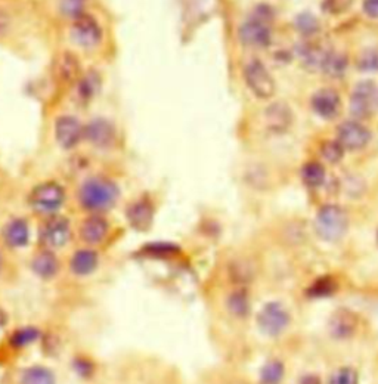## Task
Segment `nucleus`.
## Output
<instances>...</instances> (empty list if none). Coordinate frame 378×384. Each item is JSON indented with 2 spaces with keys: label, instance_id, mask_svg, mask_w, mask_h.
<instances>
[{
  "label": "nucleus",
  "instance_id": "18",
  "mask_svg": "<svg viewBox=\"0 0 378 384\" xmlns=\"http://www.w3.org/2000/svg\"><path fill=\"white\" fill-rule=\"evenodd\" d=\"M2 240L11 248H22L30 241L29 222L22 218L11 219L2 228Z\"/></svg>",
  "mask_w": 378,
  "mask_h": 384
},
{
  "label": "nucleus",
  "instance_id": "28",
  "mask_svg": "<svg viewBox=\"0 0 378 384\" xmlns=\"http://www.w3.org/2000/svg\"><path fill=\"white\" fill-rule=\"evenodd\" d=\"M19 384H56V378L52 370L41 365H34L22 371Z\"/></svg>",
  "mask_w": 378,
  "mask_h": 384
},
{
  "label": "nucleus",
  "instance_id": "3",
  "mask_svg": "<svg viewBox=\"0 0 378 384\" xmlns=\"http://www.w3.org/2000/svg\"><path fill=\"white\" fill-rule=\"evenodd\" d=\"M274 18L272 9L260 5L257 6L252 15L239 26L238 37L241 44L253 49H264L271 45L272 41V29L271 21Z\"/></svg>",
  "mask_w": 378,
  "mask_h": 384
},
{
  "label": "nucleus",
  "instance_id": "5",
  "mask_svg": "<svg viewBox=\"0 0 378 384\" xmlns=\"http://www.w3.org/2000/svg\"><path fill=\"white\" fill-rule=\"evenodd\" d=\"M65 201L64 188L54 181H48L34 186L29 196L30 207L44 216H54Z\"/></svg>",
  "mask_w": 378,
  "mask_h": 384
},
{
  "label": "nucleus",
  "instance_id": "25",
  "mask_svg": "<svg viewBox=\"0 0 378 384\" xmlns=\"http://www.w3.org/2000/svg\"><path fill=\"white\" fill-rule=\"evenodd\" d=\"M59 79L66 84H76L81 77V66L76 55L65 52L58 64Z\"/></svg>",
  "mask_w": 378,
  "mask_h": 384
},
{
  "label": "nucleus",
  "instance_id": "17",
  "mask_svg": "<svg viewBox=\"0 0 378 384\" xmlns=\"http://www.w3.org/2000/svg\"><path fill=\"white\" fill-rule=\"evenodd\" d=\"M266 124L274 133H284L293 124V111L285 102H274L264 111Z\"/></svg>",
  "mask_w": 378,
  "mask_h": 384
},
{
  "label": "nucleus",
  "instance_id": "9",
  "mask_svg": "<svg viewBox=\"0 0 378 384\" xmlns=\"http://www.w3.org/2000/svg\"><path fill=\"white\" fill-rule=\"evenodd\" d=\"M71 37L80 48L92 49L101 44L102 29L96 18L84 12L83 15L73 19Z\"/></svg>",
  "mask_w": 378,
  "mask_h": 384
},
{
  "label": "nucleus",
  "instance_id": "44",
  "mask_svg": "<svg viewBox=\"0 0 378 384\" xmlns=\"http://www.w3.org/2000/svg\"><path fill=\"white\" fill-rule=\"evenodd\" d=\"M4 266V258H2V251H0V271H2Z\"/></svg>",
  "mask_w": 378,
  "mask_h": 384
},
{
  "label": "nucleus",
  "instance_id": "27",
  "mask_svg": "<svg viewBox=\"0 0 378 384\" xmlns=\"http://www.w3.org/2000/svg\"><path fill=\"white\" fill-rule=\"evenodd\" d=\"M285 378V364L281 359L266 360L259 371L260 384H281Z\"/></svg>",
  "mask_w": 378,
  "mask_h": 384
},
{
  "label": "nucleus",
  "instance_id": "40",
  "mask_svg": "<svg viewBox=\"0 0 378 384\" xmlns=\"http://www.w3.org/2000/svg\"><path fill=\"white\" fill-rule=\"evenodd\" d=\"M362 9L367 16L372 19H378V0H364Z\"/></svg>",
  "mask_w": 378,
  "mask_h": 384
},
{
  "label": "nucleus",
  "instance_id": "24",
  "mask_svg": "<svg viewBox=\"0 0 378 384\" xmlns=\"http://www.w3.org/2000/svg\"><path fill=\"white\" fill-rule=\"evenodd\" d=\"M347 69H349L347 55L334 49H329L322 62L321 71L331 79H339L346 74Z\"/></svg>",
  "mask_w": 378,
  "mask_h": 384
},
{
  "label": "nucleus",
  "instance_id": "35",
  "mask_svg": "<svg viewBox=\"0 0 378 384\" xmlns=\"http://www.w3.org/2000/svg\"><path fill=\"white\" fill-rule=\"evenodd\" d=\"M294 26L303 36H314L321 30L318 19L309 12L300 14L294 21Z\"/></svg>",
  "mask_w": 378,
  "mask_h": 384
},
{
  "label": "nucleus",
  "instance_id": "42",
  "mask_svg": "<svg viewBox=\"0 0 378 384\" xmlns=\"http://www.w3.org/2000/svg\"><path fill=\"white\" fill-rule=\"evenodd\" d=\"M299 384H322V381H321V378H319L318 375H315V374H304V375L300 378Z\"/></svg>",
  "mask_w": 378,
  "mask_h": 384
},
{
  "label": "nucleus",
  "instance_id": "39",
  "mask_svg": "<svg viewBox=\"0 0 378 384\" xmlns=\"http://www.w3.org/2000/svg\"><path fill=\"white\" fill-rule=\"evenodd\" d=\"M74 368H76L77 374H80L83 377H89V375H92V373H94V365L87 359H80V358L76 359Z\"/></svg>",
  "mask_w": 378,
  "mask_h": 384
},
{
  "label": "nucleus",
  "instance_id": "32",
  "mask_svg": "<svg viewBox=\"0 0 378 384\" xmlns=\"http://www.w3.org/2000/svg\"><path fill=\"white\" fill-rule=\"evenodd\" d=\"M40 338V331L36 327H22L11 335V345L15 349L27 348Z\"/></svg>",
  "mask_w": 378,
  "mask_h": 384
},
{
  "label": "nucleus",
  "instance_id": "33",
  "mask_svg": "<svg viewBox=\"0 0 378 384\" xmlns=\"http://www.w3.org/2000/svg\"><path fill=\"white\" fill-rule=\"evenodd\" d=\"M321 156L322 158L329 163V164H339L343 157H344V153L346 149L343 148V145L336 139V141H331V139H327L321 143Z\"/></svg>",
  "mask_w": 378,
  "mask_h": 384
},
{
  "label": "nucleus",
  "instance_id": "20",
  "mask_svg": "<svg viewBox=\"0 0 378 384\" xmlns=\"http://www.w3.org/2000/svg\"><path fill=\"white\" fill-rule=\"evenodd\" d=\"M59 266L61 263L56 258L55 251L49 248H41L31 259L33 272L39 276V278L43 280H51L54 276H56L59 272Z\"/></svg>",
  "mask_w": 378,
  "mask_h": 384
},
{
  "label": "nucleus",
  "instance_id": "29",
  "mask_svg": "<svg viewBox=\"0 0 378 384\" xmlns=\"http://www.w3.org/2000/svg\"><path fill=\"white\" fill-rule=\"evenodd\" d=\"M99 84H101V79H99L98 73H95V71H91V73L81 76L80 80L76 83L79 99L81 102L91 101L96 95V92L99 89Z\"/></svg>",
  "mask_w": 378,
  "mask_h": 384
},
{
  "label": "nucleus",
  "instance_id": "7",
  "mask_svg": "<svg viewBox=\"0 0 378 384\" xmlns=\"http://www.w3.org/2000/svg\"><path fill=\"white\" fill-rule=\"evenodd\" d=\"M71 238L70 221L64 216H49L39 228V243L41 248L59 250Z\"/></svg>",
  "mask_w": 378,
  "mask_h": 384
},
{
  "label": "nucleus",
  "instance_id": "37",
  "mask_svg": "<svg viewBox=\"0 0 378 384\" xmlns=\"http://www.w3.org/2000/svg\"><path fill=\"white\" fill-rule=\"evenodd\" d=\"M358 69L364 73H378V49H367L358 61Z\"/></svg>",
  "mask_w": 378,
  "mask_h": 384
},
{
  "label": "nucleus",
  "instance_id": "11",
  "mask_svg": "<svg viewBox=\"0 0 378 384\" xmlns=\"http://www.w3.org/2000/svg\"><path fill=\"white\" fill-rule=\"evenodd\" d=\"M371 132L367 126L358 120H347L342 123L337 129V141L343 145L346 151H359L371 141Z\"/></svg>",
  "mask_w": 378,
  "mask_h": 384
},
{
  "label": "nucleus",
  "instance_id": "34",
  "mask_svg": "<svg viewBox=\"0 0 378 384\" xmlns=\"http://www.w3.org/2000/svg\"><path fill=\"white\" fill-rule=\"evenodd\" d=\"M325 384H359V374L353 367H340L332 371Z\"/></svg>",
  "mask_w": 378,
  "mask_h": 384
},
{
  "label": "nucleus",
  "instance_id": "4",
  "mask_svg": "<svg viewBox=\"0 0 378 384\" xmlns=\"http://www.w3.org/2000/svg\"><path fill=\"white\" fill-rule=\"evenodd\" d=\"M260 334L268 338H278L292 325V312L279 300L266 302L256 315Z\"/></svg>",
  "mask_w": 378,
  "mask_h": 384
},
{
  "label": "nucleus",
  "instance_id": "30",
  "mask_svg": "<svg viewBox=\"0 0 378 384\" xmlns=\"http://www.w3.org/2000/svg\"><path fill=\"white\" fill-rule=\"evenodd\" d=\"M231 278L238 287H246L254 278V268L246 261H237L231 265Z\"/></svg>",
  "mask_w": 378,
  "mask_h": 384
},
{
  "label": "nucleus",
  "instance_id": "16",
  "mask_svg": "<svg viewBox=\"0 0 378 384\" xmlns=\"http://www.w3.org/2000/svg\"><path fill=\"white\" fill-rule=\"evenodd\" d=\"M83 138L96 148H109L116 141V129L108 120L96 118L84 127Z\"/></svg>",
  "mask_w": 378,
  "mask_h": 384
},
{
  "label": "nucleus",
  "instance_id": "22",
  "mask_svg": "<svg viewBox=\"0 0 378 384\" xmlns=\"http://www.w3.org/2000/svg\"><path fill=\"white\" fill-rule=\"evenodd\" d=\"M329 49L331 48H325L321 44H317V41H306V44L302 45L299 49L300 61L304 66V69L310 71H317V70L321 71L322 62Z\"/></svg>",
  "mask_w": 378,
  "mask_h": 384
},
{
  "label": "nucleus",
  "instance_id": "41",
  "mask_svg": "<svg viewBox=\"0 0 378 384\" xmlns=\"http://www.w3.org/2000/svg\"><path fill=\"white\" fill-rule=\"evenodd\" d=\"M9 26H11V19L8 14H5L2 9H0V39L9 31Z\"/></svg>",
  "mask_w": 378,
  "mask_h": 384
},
{
  "label": "nucleus",
  "instance_id": "38",
  "mask_svg": "<svg viewBox=\"0 0 378 384\" xmlns=\"http://www.w3.org/2000/svg\"><path fill=\"white\" fill-rule=\"evenodd\" d=\"M353 0H322V11L328 15H342L350 9Z\"/></svg>",
  "mask_w": 378,
  "mask_h": 384
},
{
  "label": "nucleus",
  "instance_id": "10",
  "mask_svg": "<svg viewBox=\"0 0 378 384\" xmlns=\"http://www.w3.org/2000/svg\"><path fill=\"white\" fill-rule=\"evenodd\" d=\"M358 328H359V316L346 308L332 312L327 324L329 337L339 341L352 340L357 335Z\"/></svg>",
  "mask_w": 378,
  "mask_h": 384
},
{
  "label": "nucleus",
  "instance_id": "2",
  "mask_svg": "<svg viewBox=\"0 0 378 384\" xmlns=\"http://www.w3.org/2000/svg\"><path fill=\"white\" fill-rule=\"evenodd\" d=\"M350 218L344 207L339 204H324L315 215L314 229L319 240L325 243H339L349 232Z\"/></svg>",
  "mask_w": 378,
  "mask_h": 384
},
{
  "label": "nucleus",
  "instance_id": "14",
  "mask_svg": "<svg viewBox=\"0 0 378 384\" xmlns=\"http://www.w3.org/2000/svg\"><path fill=\"white\" fill-rule=\"evenodd\" d=\"M84 127L73 116H61L55 121V138L64 149L74 148L83 138Z\"/></svg>",
  "mask_w": 378,
  "mask_h": 384
},
{
  "label": "nucleus",
  "instance_id": "15",
  "mask_svg": "<svg viewBox=\"0 0 378 384\" xmlns=\"http://www.w3.org/2000/svg\"><path fill=\"white\" fill-rule=\"evenodd\" d=\"M310 105H312L317 116L324 120H332L337 117L340 111L342 99L334 89L322 88L314 94L312 99H310Z\"/></svg>",
  "mask_w": 378,
  "mask_h": 384
},
{
  "label": "nucleus",
  "instance_id": "6",
  "mask_svg": "<svg viewBox=\"0 0 378 384\" xmlns=\"http://www.w3.org/2000/svg\"><path fill=\"white\" fill-rule=\"evenodd\" d=\"M349 108L358 121L369 118L378 110V86L372 80H362L353 88Z\"/></svg>",
  "mask_w": 378,
  "mask_h": 384
},
{
  "label": "nucleus",
  "instance_id": "21",
  "mask_svg": "<svg viewBox=\"0 0 378 384\" xmlns=\"http://www.w3.org/2000/svg\"><path fill=\"white\" fill-rule=\"evenodd\" d=\"M227 310L235 319H246L252 313V295L246 287H237L227 295Z\"/></svg>",
  "mask_w": 378,
  "mask_h": 384
},
{
  "label": "nucleus",
  "instance_id": "23",
  "mask_svg": "<svg viewBox=\"0 0 378 384\" xmlns=\"http://www.w3.org/2000/svg\"><path fill=\"white\" fill-rule=\"evenodd\" d=\"M339 291V283L331 275H322L315 278L306 287V295L312 300H321V298H327L334 295Z\"/></svg>",
  "mask_w": 378,
  "mask_h": 384
},
{
  "label": "nucleus",
  "instance_id": "19",
  "mask_svg": "<svg viewBox=\"0 0 378 384\" xmlns=\"http://www.w3.org/2000/svg\"><path fill=\"white\" fill-rule=\"evenodd\" d=\"M99 266V254L91 247L80 248L73 253L70 259V271L76 276L92 275Z\"/></svg>",
  "mask_w": 378,
  "mask_h": 384
},
{
  "label": "nucleus",
  "instance_id": "36",
  "mask_svg": "<svg viewBox=\"0 0 378 384\" xmlns=\"http://www.w3.org/2000/svg\"><path fill=\"white\" fill-rule=\"evenodd\" d=\"M87 0H59V11L62 15L76 19L84 14Z\"/></svg>",
  "mask_w": 378,
  "mask_h": 384
},
{
  "label": "nucleus",
  "instance_id": "1",
  "mask_svg": "<svg viewBox=\"0 0 378 384\" xmlns=\"http://www.w3.org/2000/svg\"><path fill=\"white\" fill-rule=\"evenodd\" d=\"M120 197L116 182L104 176H94L83 182L79 191L81 207L91 213H102L114 207Z\"/></svg>",
  "mask_w": 378,
  "mask_h": 384
},
{
  "label": "nucleus",
  "instance_id": "45",
  "mask_svg": "<svg viewBox=\"0 0 378 384\" xmlns=\"http://www.w3.org/2000/svg\"><path fill=\"white\" fill-rule=\"evenodd\" d=\"M375 243H377V246H378V229H377V233H375Z\"/></svg>",
  "mask_w": 378,
  "mask_h": 384
},
{
  "label": "nucleus",
  "instance_id": "43",
  "mask_svg": "<svg viewBox=\"0 0 378 384\" xmlns=\"http://www.w3.org/2000/svg\"><path fill=\"white\" fill-rule=\"evenodd\" d=\"M6 323H8V315L2 308H0V327H5Z\"/></svg>",
  "mask_w": 378,
  "mask_h": 384
},
{
  "label": "nucleus",
  "instance_id": "31",
  "mask_svg": "<svg viewBox=\"0 0 378 384\" xmlns=\"http://www.w3.org/2000/svg\"><path fill=\"white\" fill-rule=\"evenodd\" d=\"M144 254L148 256V258H171V256H176L181 253V247L176 246L173 243L167 241H154L142 248Z\"/></svg>",
  "mask_w": 378,
  "mask_h": 384
},
{
  "label": "nucleus",
  "instance_id": "8",
  "mask_svg": "<svg viewBox=\"0 0 378 384\" xmlns=\"http://www.w3.org/2000/svg\"><path fill=\"white\" fill-rule=\"evenodd\" d=\"M244 80L252 94L259 99H269L275 95V80L262 61L253 59L244 67Z\"/></svg>",
  "mask_w": 378,
  "mask_h": 384
},
{
  "label": "nucleus",
  "instance_id": "12",
  "mask_svg": "<svg viewBox=\"0 0 378 384\" xmlns=\"http://www.w3.org/2000/svg\"><path fill=\"white\" fill-rule=\"evenodd\" d=\"M154 215H155L154 204L146 197L133 200L126 208V219L129 225L139 232H145L151 228L154 222Z\"/></svg>",
  "mask_w": 378,
  "mask_h": 384
},
{
  "label": "nucleus",
  "instance_id": "13",
  "mask_svg": "<svg viewBox=\"0 0 378 384\" xmlns=\"http://www.w3.org/2000/svg\"><path fill=\"white\" fill-rule=\"evenodd\" d=\"M79 233H80V240L86 246L94 247L106 240L109 233V223L101 215V213H92L91 216H87L81 222Z\"/></svg>",
  "mask_w": 378,
  "mask_h": 384
},
{
  "label": "nucleus",
  "instance_id": "26",
  "mask_svg": "<svg viewBox=\"0 0 378 384\" xmlns=\"http://www.w3.org/2000/svg\"><path fill=\"white\" fill-rule=\"evenodd\" d=\"M300 176L304 186L309 189H319L327 182V170L318 161H309L302 167Z\"/></svg>",
  "mask_w": 378,
  "mask_h": 384
}]
</instances>
